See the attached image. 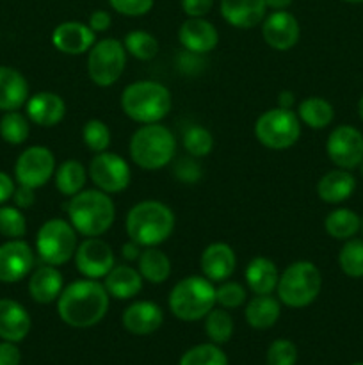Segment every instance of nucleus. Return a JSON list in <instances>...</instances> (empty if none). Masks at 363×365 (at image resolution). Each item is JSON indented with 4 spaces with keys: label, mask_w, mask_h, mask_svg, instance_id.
<instances>
[{
    "label": "nucleus",
    "mask_w": 363,
    "mask_h": 365,
    "mask_svg": "<svg viewBox=\"0 0 363 365\" xmlns=\"http://www.w3.org/2000/svg\"><path fill=\"white\" fill-rule=\"evenodd\" d=\"M56 303L64 324L84 330L102 323L109 310L110 296L103 282L80 278L68 284Z\"/></svg>",
    "instance_id": "f257e3e1"
},
{
    "label": "nucleus",
    "mask_w": 363,
    "mask_h": 365,
    "mask_svg": "<svg viewBox=\"0 0 363 365\" xmlns=\"http://www.w3.org/2000/svg\"><path fill=\"white\" fill-rule=\"evenodd\" d=\"M177 225V217L169 205L159 200H142L130 207L125 220L128 239L141 248L160 246L171 237Z\"/></svg>",
    "instance_id": "f03ea898"
},
{
    "label": "nucleus",
    "mask_w": 363,
    "mask_h": 365,
    "mask_svg": "<svg viewBox=\"0 0 363 365\" xmlns=\"http://www.w3.org/2000/svg\"><path fill=\"white\" fill-rule=\"evenodd\" d=\"M68 221L78 235L102 237L110 230L116 220V205L107 192L100 189H82L68 200Z\"/></svg>",
    "instance_id": "7ed1b4c3"
},
{
    "label": "nucleus",
    "mask_w": 363,
    "mask_h": 365,
    "mask_svg": "<svg viewBox=\"0 0 363 365\" xmlns=\"http://www.w3.org/2000/svg\"><path fill=\"white\" fill-rule=\"evenodd\" d=\"M177 138L162 123L141 125L128 143L132 163L144 171H159L166 168L177 155Z\"/></svg>",
    "instance_id": "20e7f679"
},
{
    "label": "nucleus",
    "mask_w": 363,
    "mask_h": 365,
    "mask_svg": "<svg viewBox=\"0 0 363 365\" xmlns=\"http://www.w3.org/2000/svg\"><path fill=\"white\" fill-rule=\"evenodd\" d=\"M121 110L139 125L160 123L171 113V91L157 81H135L123 89Z\"/></svg>",
    "instance_id": "39448f33"
},
{
    "label": "nucleus",
    "mask_w": 363,
    "mask_h": 365,
    "mask_svg": "<svg viewBox=\"0 0 363 365\" xmlns=\"http://www.w3.org/2000/svg\"><path fill=\"white\" fill-rule=\"evenodd\" d=\"M167 307L177 319L184 323L205 319L216 307V284L201 274H191L173 285Z\"/></svg>",
    "instance_id": "423d86ee"
},
{
    "label": "nucleus",
    "mask_w": 363,
    "mask_h": 365,
    "mask_svg": "<svg viewBox=\"0 0 363 365\" xmlns=\"http://www.w3.org/2000/svg\"><path fill=\"white\" fill-rule=\"evenodd\" d=\"M322 291V274L310 260H298L288 264L280 273L276 296L281 305L288 309L310 307Z\"/></svg>",
    "instance_id": "0eeeda50"
},
{
    "label": "nucleus",
    "mask_w": 363,
    "mask_h": 365,
    "mask_svg": "<svg viewBox=\"0 0 363 365\" xmlns=\"http://www.w3.org/2000/svg\"><path fill=\"white\" fill-rule=\"evenodd\" d=\"M78 246V232L63 217H52L36 234V255L43 264L60 267L73 259Z\"/></svg>",
    "instance_id": "6e6552de"
},
{
    "label": "nucleus",
    "mask_w": 363,
    "mask_h": 365,
    "mask_svg": "<svg viewBox=\"0 0 363 365\" xmlns=\"http://www.w3.org/2000/svg\"><path fill=\"white\" fill-rule=\"evenodd\" d=\"M301 127L294 110L276 106L260 114L255 123V138L269 150H288L301 138Z\"/></svg>",
    "instance_id": "1a4fd4ad"
},
{
    "label": "nucleus",
    "mask_w": 363,
    "mask_h": 365,
    "mask_svg": "<svg viewBox=\"0 0 363 365\" xmlns=\"http://www.w3.org/2000/svg\"><path fill=\"white\" fill-rule=\"evenodd\" d=\"M127 50L123 41L116 38H103L96 41L88 52V75L98 88H110L123 75L127 66Z\"/></svg>",
    "instance_id": "9d476101"
},
{
    "label": "nucleus",
    "mask_w": 363,
    "mask_h": 365,
    "mask_svg": "<svg viewBox=\"0 0 363 365\" xmlns=\"http://www.w3.org/2000/svg\"><path fill=\"white\" fill-rule=\"evenodd\" d=\"M88 175L95 187L107 195L123 192L132 182L130 164L120 153L109 152V150L95 153L88 166Z\"/></svg>",
    "instance_id": "9b49d317"
},
{
    "label": "nucleus",
    "mask_w": 363,
    "mask_h": 365,
    "mask_svg": "<svg viewBox=\"0 0 363 365\" xmlns=\"http://www.w3.org/2000/svg\"><path fill=\"white\" fill-rule=\"evenodd\" d=\"M56 168L57 163L52 150L41 145L28 146L14 163V180L27 187L39 189L52 180Z\"/></svg>",
    "instance_id": "f8f14e48"
},
{
    "label": "nucleus",
    "mask_w": 363,
    "mask_h": 365,
    "mask_svg": "<svg viewBox=\"0 0 363 365\" xmlns=\"http://www.w3.org/2000/svg\"><path fill=\"white\" fill-rule=\"evenodd\" d=\"M73 260L82 278H91V280H103L116 266L112 246L100 237H85L84 241L78 242Z\"/></svg>",
    "instance_id": "ddd939ff"
},
{
    "label": "nucleus",
    "mask_w": 363,
    "mask_h": 365,
    "mask_svg": "<svg viewBox=\"0 0 363 365\" xmlns=\"http://www.w3.org/2000/svg\"><path fill=\"white\" fill-rule=\"evenodd\" d=\"M326 153L342 170H356L363 160V134L352 125H338L326 139Z\"/></svg>",
    "instance_id": "4468645a"
},
{
    "label": "nucleus",
    "mask_w": 363,
    "mask_h": 365,
    "mask_svg": "<svg viewBox=\"0 0 363 365\" xmlns=\"http://www.w3.org/2000/svg\"><path fill=\"white\" fill-rule=\"evenodd\" d=\"M36 252L21 239H9L0 245V284H16L32 273Z\"/></svg>",
    "instance_id": "2eb2a0df"
},
{
    "label": "nucleus",
    "mask_w": 363,
    "mask_h": 365,
    "mask_svg": "<svg viewBox=\"0 0 363 365\" xmlns=\"http://www.w3.org/2000/svg\"><path fill=\"white\" fill-rule=\"evenodd\" d=\"M262 38L267 45L278 52H287L298 45L301 38V27L298 18L292 13L285 11H273L263 18Z\"/></svg>",
    "instance_id": "dca6fc26"
},
{
    "label": "nucleus",
    "mask_w": 363,
    "mask_h": 365,
    "mask_svg": "<svg viewBox=\"0 0 363 365\" xmlns=\"http://www.w3.org/2000/svg\"><path fill=\"white\" fill-rule=\"evenodd\" d=\"M96 43V34L88 24L68 20L57 25L52 32V45L66 56H82Z\"/></svg>",
    "instance_id": "f3484780"
},
{
    "label": "nucleus",
    "mask_w": 363,
    "mask_h": 365,
    "mask_svg": "<svg viewBox=\"0 0 363 365\" xmlns=\"http://www.w3.org/2000/svg\"><path fill=\"white\" fill-rule=\"evenodd\" d=\"M121 323L128 334L146 337V335L155 334L162 327L164 310L157 303L148 302V299H139V302L130 303L125 309Z\"/></svg>",
    "instance_id": "a211bd4d"
},
{
    "label": "nucleus",
    "mask_w": 363,
    "mask_h": 365,
    "mask_svg": "<svg viewBox=\"0 0 363 365\" xmlns=\"http://www.w3.org/2000/svg\"><path fill=\"white\" fill-rule=\"evenodd\" d=\"M25 114L31 123L43 128H52L59 125L66 116V103L63 96L53 91H39L28 96L25 103Z\"/></svg>",
    "instance_id": "6ab92c4d"
},
{
    "label": "nucleus",
    "mask_w": 363,
    "mask_h": 365,
    "mask_svg": "<svg viewBox=\"0 0 363 365\" xmlns=\"http://www.w3.org/2000/svg\"><path fill=\"white\" fill-rule=\"evenodd\" d=\"M178 41L187 52L203 56L216 48L219 32L216 25L205 18H187L178 29Z\"/></svg>",
    "instance_id": "aec40b11"
},
{
    "label": "nucleus",
    "mask_w": 363,
    "mask_h": 365,
    "mask_svg": "<svg viewBox=\"0 0 363 365\" xmlns=\"http://www.w3.org/2000/svg\"><path fill=\"white\" fill-rule=\"evenodd\" d=\"M199 267L203 277L214 284L230 280L237 267V255L226 242H212L203 250L199 257Z\"/></svg>",
    "instance_id": "412c9836"
},
{
    "label": "nucleus",
    "mask_w": 363,
    "mask_h": 365,
    "mask_svg": "<svg viewBox=\"0 0 363 365\" xmlns=\"http://www.w3.org/2000/svg\"><path fill=\"white\" fill-rule=\"evenodd\" d=\"M28 294L39 305H50L57 302L64 289V278L59 267L50 266V264H41L34 267L28 274Z\"/></svg>",
    "instance_id": "4be33fe9"
},
{
    "label": "nucleus",
    "mask_w": 363,
    "mask_h": 365,
    "mask_svg": "<svg viewBox=\"0 0 363 365\" xmlns=\"http://www.w3.org/2000/svg\"><path fill=\"white\" fill-rule=\"evenodd\" d=\"M219 13L231 27L253 29L267 16V6L263 0H221Z\"/></svg>",
    "instance_id": "5701e85b"
},
{
    "label": "nucleus",
    "mask_w": 363,
    "mask_h": 365,
    "mask_svg": "<svg viewBox=\"0 0 363 365\" xmlns=\"http://www.w3.org/2000/svg\"><path fill=\"white\" fill-rule=\"evenodd\" d=\"M32 328L31 314L21 303L14 299H0V339L9 342H21Z\"/></svg>",
    "instance_id": "b1692460"
},
{
    "label": "nucleus",
    "mask_w": 363,
    "mask_h": 365,
    "mask_svg": "<svg viewBox=\"0 0 363 365\" xmlns=\"http://www.w3.org/2000/svg\"><path fill=\"white\" fill-rule=\"evenodd\" d=\"M356 191V178L349 170L335 168L327 171L317 182V196L324 203L330 205H338L344 203L354 195Z\"/></svg>",
    "instance_id": "393cba45"
},
{
    "label": "nucleus",
    "mask_w": 363,
    "mask_h": 365,
    "mask_svg": "<svg viewBox=\"0 0 363 365\" xmlns=\"http://www.w3.org/2000/svg\"><path fill=\"white\" fill-rule=\"evenodd\" d=\"M142 284L144 280L137 267H132L128 264H116L103 278V285L110 298L121 299V302L135 298L142 291Z\"/></svg>",
    "instance_id": "a878e982"
},
{
    "label": "nucleus",
    "mask_w": 363,
    "mask_h": 365,
    "mask_svg": "<svg viewBox=\"0 0 363 365\" xmlns=\"http://www.w3.org/2000/svg\"><path fill=\"white\" fill-rule=\"evenodd\" d=\"M28 96L27 78L16 68L0 66V110H20Z\"/></svg>",
    "instance_id": "bb28decb"
},
{
    "label": "nucleus",
    "mask_w": 363,
    "mask_h": 365,
    "mask_svg": "<svg viewBox=\"0 0 363 365\" xmlns=\"http://www.w3.org/2000/svg\"><path fill=\"white\" fill-rule=\"evenodd\" d=\"M244 280L253 294H273L276 292L278 280H280V269L267 257H255L246 266Z\"/></svg>",
    "instance_id": "cd10ccee"
},
{
    "label": "nucleus",
    "mask_w": 363,
    "mask_h": 365,
    "mask_svg": "<svg viewBox=\"0 0 363 365\" xmlns=\"http://www.w3.org/2000/svg\"><path fill=\"white\" fill-rule=\"evenodd\" d=\"M281 316V302L273 294H255L244 309L246 323L253 330H269L278 323Z\"/></svg>",
    "instance_id": "c85d7f7f"
},
{
    "label": "nucleus",
    "mask_w": 363,
    "mask_h": 365,
    "mask_svg": "<svg viewBox=\"0 0 363 365\" xmlns=\"http://www.w3.org/2000/svg\"><path fill=\"white\" fill-rule=\"evenodd\" d=\"M137 271L148 284L162 285L171 277V260L159 246H149L139 255Z\"/></svg>",
    "instance_id": "c756f323"
},
{
    "label": "nucleus",
    "mask_w": 363,
    "mask_h": 365,
    "mask_svg": "<svg viewBox=\"0 0 363 365\" xmlns=\"http://www.w3.org/2000/svg\"><path fill=\"white\" fill-rule=\"evenodd\" d=\"M295 114H298L301 125H306L312 130H324L335 120L333 106L322 96H308V98L301 100Z\"/></svg>",
    "instance_id": "7c9ffc66"
},
{
    "label": "nucleus",
    "mask_w": 363,
    "mask_h": 365,
    "mask_svg": "<svg viewBox=\"0 0 363 365\" xmlns=\"http://www.w3.org/2000/svg\"><path fill=\"white\" fill-rule=\"evenodd\" d=\"M88 178V168L80 160L68 159L56 168L53 184H56L57 191L60 195L66 196V198H71V196H75L77 192H80L84 189Z\"/></svg>",
    "instance_id": "2f4dec72"
},
{
    "label": "nucleus",
    "mask_w": 363,
    "mask_h": 365,
    "mask_svg": "<svg viewBox=\"0 0 363 365\" xmlns=\"http://www.w3.org/2000/svg\"><path fill=\"white\" fill-rule=\"evenodd\" d=\"M324 230L331 239H337L342 242L349 241V239L356 237V234L362 230V217L347 207H338L326 216Z\"/></svg>",
    "instance_id": "473e14b6"
},
{
    "label": "nucleus",
    "mask_w": 363,
    "mask_h": 365,
    "mask_svg": "<svg viewBox=\"0 0 363 365\" xmlns=\"http://www.w3.org/2000/svg\"><path fill=\"white\" fill-rule=\"evenodd\" d=\"M203 323H205L206 337H209V341L214 342V344H226V342L233 337V317H231L230 312H228L226 309H223V307H214V309L205 316Z\"/></svg>",
    "instance_id": "72a5a7b5"
},
{
    "label": "nucleus",
    "mask_w": 363,
    "mask_h": 365,
    "mask_svg": "<svg viewBox=\"0 0 363 365\" xmlns=\"http://www.w3.org/2000/svg\"><path fill=\"white\" fill-rule=\"evenodd\" d=\"M31 135V120L20 110H7L0 118V138L7 145L20 146Z\"/></svg>",
    "instance_id": "f704fd0d"
},
{
    "label": "nucleus",
    "mask_w": 363,
    "mask_h": 365,
    "mask_svg": "<svg viewBox=\"0 0 363 365\" xmlns=\"http://www.w3.org/2000/svg\"><path fill=\"white\" fill-rule=\"evenodd\" d=\"M123 45L128 56H132L137 61L155 59L160 50L155 36L149 34L148 31H141V29H135V31L128 32L123 39Z\"/></svg>",
    "instance_id": "c9c22d12"
},
{
    "label": "nucleus",
    "mask_w": 363,
    "mask_h": 365,
    "mask_svg": "<svg viewBox=\"0 0 363 365\" xmlns=\"http://www.w3.org/2000/svg\"><path fill=\"white\" fill-rule=\"evenodd\" d=\"M338 266L349 278H363V239L344 241L338 252Z\"/></svg>",
    "instance_id": "e433bc0d"
},
{
    "label": "nucleus",
    "mask_w": 363,
    "mask_h": 365,
    "mask_svg": "<svg viewBox=\"0 0 363 365\" xmlns=\"http://www.w3.org/2000/svg\"><path fill=\"white\" fill-rule=\"evenodd\" d=\"M182 145L189 155L194 159H203V157L210 155V152L214 150V135L209 128L201 127V125H191L185 128L184 135H182Z\"/></svg>",
    "instance_id": "4c0bfd02"
},
{
    "label": "nucleus",
    "mask_w": 363,
    "mask_h": 365,
    "mask_svg": "<svg viewBox=\"0 0 363 365\" xmlns=\"http://www.w3.org/2000/svg\"><path fill=\"white\" fill-rule=\"evenodd\" d=\"M178 365H228L226 353L214 342L192 346L182 355Z\"/></svg>",
    "instance_id": "58836bf2"
},
{
    "label": "nucleus",
    "mask_w": 363,
    "mask_h": 365,
    "mask_svg": "<svg viewBox=\"0 0 363 365\" xmlns=\"http://www.w3.org/2000/svg\"><path fill=\"white\" fill-rule=\"evenodd\" d=\"M82 141L93 153L105 152L112 141L110 128L107 127L105 121L93 118V120L85 121V125L82 127Z\"/></svg>",
    "instance_id": "ea45409f"
},
{
    "label": "nucleus",
    "mask_w": 363,
    "mask_h": 365,
    "mask_svg": "<svg viewBox=\"0 0 363 365\" xmlns=\"http://www.w3.org/2000/svg\"><path fill=\"white\" fill-rule=\"evenodd\" d=\"M27 234V217L14 205H0V235L21 239Z\"/></svg>",
    "instance_id": "a19ab883"
},
{
    "label": "nucleus",
    "mask_w": 363,
    "mask_h": 365,
    "mask_svg": "<svg viewBox=\"0 0 363 365\" xmlns=\"http://www.w3.org/2000/svg\"><path fill=\"white\" fill-rule=\"evenodd\" d=\"M248 302V291L238 282H221L216 285V305L226 310H233Z\"/></svg>",
    "instance_id": "79ce46f5"
},
{
    "label": "nucleus",
    "mask_w": 363,
    "mask_h": 365,
    "mask_svg": "<svg viewBox=\"0 0 363 365\" xmlns=\"http://www.w3.org/2000/svg\"><path fill=\"white\" fill-rule=\"evenodd\" d=\"M267 365H295L298 364V346L288 339H276L270 342L265 353Z\"/></svg>",
    "instance_id": "37998d69"
},
{
    "label": "nucleus",
    "mask_w": 363,
    "mask_h": 365,
    "mask_svg": "<svg viewBox=\"0 0 363 365\" xmlns=\"http://www.w3.org/2000/svg\"><path fill=\"white\" fill-rule=\"evenodd\" d=\"M109 6L123 16H144L155 6V0H109Z\"/></svg>",
    "instance_id": "c03bdc74"
},
{
    "label": "nucleus",
    "mask_w": 363,
    "mask_h": 365,
    "mask_svg": "<svg viewBox=\"0 0 363 365\" xmlns=\"http://www.w3.org/2000/svg\"><path fill=\"white\" fill-rule=\"evenodd\" d=\"M192 159H182L174 166V177L184 184H198L201 180V166Z\"/></svg>",
    "instance_id": "a18cd8bd"
},
{
    "label": "nucleus",
    "mask_w": 363,
    "mask_h": 365,
    "mask_svg": "<svg viewBox=\"0 0 363 365\" xmlns=\"http://www.w3.org/2000/svg\"><path fill=\"white\" fill-rule=\"evenodd\" d=\"M180 6L189 18H205L212 11L214 0H180Z\"/></svg>",
    "instance_id": "49530a36"
},
{
    "label": "nucleus",
    "mask_w": 363,
    "mask_h": 365,
    "mask_svg": "<svg viewBox=\"0 0 363 365\" xmlns=\"http://www.w3.org/2000/svg\"><path fill=\"white\" fill-rule=\"evenodd\" d=\"M88 25L91 27V31L95 32V34H98V32H105L109 31L110 25H112V16H110L109 11L96 9L89 14Z\"/></svg>",
    "instance_id": "de8ad7c7"
},
{
    "label": "nucleus",
    "mask_w": 363,
    "mask_h": 365,
    "mask_svg": "<svg viewBox=\"0 0 363 365\" xmlns=\"http://www.w3.org/2000/svg\"><path fill=\"white\" fill-rule=\"evenodd\" d=\"M21 351L16 342L2 341L0 342V365H20Z\"/></svg>",
    "instance_id": "09e8293b"
},
{
    "label": "nucleus",
    "mask_w": 363,
    "mask_h": 365,
    "mask_svg": "<svg viewBox=\"0 0 363 365\" xmlns=\"http://www.w3.org/2000/svg\"><path fill=\"white\" fill-rule=\"evenodd\" d=\"M34 191H36V189L18 184L16 187H14L13 198H11V200H13L14 207H18V209L23 210V209H28V207L34 205V202H36Z\"/></svg>",
    "instance_id": "8fccbe9b"
},
{
    "label": "nucleus",
    "mask_w": 363,
    "mask_h": 365,
    "mask_svg": "<svg viewBox=\"0 0 363 365\" xmlns=\"http://www.w3.org/2000/svg\"><path fill=\"white\" fill-rule=\"evenodd\" d=\"M14 187H16V180L11 178L7 173H4V171H0V205H4V203L13 198Z\"/></svg>",
    "instance_id": "3c124183"
},
{
    "label": "nucleus",
    "mask_w": 363,
    "mask_h": 365,
    "mask_svg": "<svg viewBox=\"0 0 363 365\" xmlns=\"http://www.w3.org/2000/svg\"><path fill=\"white\" fill-rule=\"evenodd\" d=\"M141 246L137 242H134L132 239H128L123 246H121V257H123L127 262H137L139 255H141Z\"/></svg>",
    "instance_id": "603ef678"
},
{
    "label": "nucleus",
    "mask_w": 363,
    "mask_h": 365,
    "mask_svg": "<svg viewBox=\"0 0 363 365\" xmlns=\"http://www.w3.org/2000/svg\"><path fill=\"white\" fill-rule=\"evenodd\" d=\"M276 103H278V107H281V109L294 110V107H295V93L290 91V89H283V91L278 93Z\"/></svg>",
    "instance_id": "864d4df0"
},
{
    "label": "nucleus",
    "mask_w": 363,
    "mask_h": 365,
    "mask_svg": "<svg viewBox=\"0 0 363 365\" xmlns=\"http://www.w3.org/2000/svg\"><path fill=\"white\" fill-rule=\"evenodd\" d=\"M267 6V9H273V11H285L292 6L294 0H263Z\"/></svg>",
    "instance_id": "5fc2aeb1"
},
{
    "label": "nucleus",
    "mask_w": 363,
    "mask_h": 365,
    "mask_svg": "<svg viewBox=\"0 0 363 365\" xmlns=\"http://www.w3.org/2000/svg\"><path fill=\"white\" fill-rule=\"evenodd\" d=\"M358 116H359V120L363 121V95H362V98L358 100Z\"/></svg>",
    "instance_id": "6e6d98bb"
},
{
    "label": "nucleus",
    "mask_w": 363,
    "mask_h": 365,
    "mask_svg": "<svg viewBox=\"0 0 363 365\" xmlns=\"http://www.w3.org/2000/svg\"><path fill=\"white\" fill-rule=\"evenodd\" d=\"M342 2H347V4H363V0H342Z\"/></svg>",
    "instance_id": "4d7b16f0"
},
{
    "label": "nucleus",
    "mask_w": 363,
    "mask_h": 365,
    "mask_svg": "<svg viewBox=\"0 0 363 365\" xmlns=\"http://www.w3.org/2000/svg\"><path fill=\"white\" fill-rule=\"evenodd\" d=\"M359 173H362V177H363V160H362V163H359Z\"/></svg>",
    "instance_id": "13d9d810"
},
{
    "label": "nucleus",
    "mask_w": 363,
    "mask_h": 365,
    "mask_svg": "<svg viewBox=\"0 0 363 365\" xmlns=\"http://www.w3.org/2000/svg\"><path fill=\"white\" fill-rule=\"evenodd\" d=\"M351 365H363V362H356V364H351Z\"/></svg>",
    "instance_id": "bf43d9fd"
},
{
    "label": "nucleus",
    "mask_w": 363,
    "mask_h": 365,
    "mask_svg": "<svg viewBox=\"0 0 363 365\" xmlns=\"http://www.w3.org/2000/svg\"><path fill=\"white\" fill-rule=\"evenodd\" d=\"M362 232H363V217H362Z\"/></svg>",
    "instance_id": "052dcab7"
}]
</instances>
